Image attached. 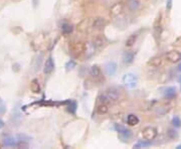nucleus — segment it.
<instances>
[{
    "mask_svg": "<svg viewBox=\"0 0 181 149\" xmlns=\"http://www.w3.org/2000/svg\"><path fill=\"white\" fill-rule=\"evenodd\" d=\"M105 95L107 96L108 100H109V102H111V103H117V102H119L122 99V91L117 87L108 88L105 92Z\"/></svg>",
    "mask_w": 181,
    "mask_h": 149,
    "instance_id": "nucleus-1",
    "label": "nucleus"
},
{
    "mask_svg": "<svg viewBox=\"0 0 181 149\" xmlns=\"http://www.w3.org/2000/svg\"><path fill=\"white\" fill-rule=\"evenodd\" d=\"M122 83L124 84V86L128 89H134L138 84V77L131 73L126 74L123 77Z\"/></svg>",
    "mask_w": 181,
    "mask_h": 149,
    "instance_id": "nucleus-2",
    "label": "nucleus"
},
{
    "mask_svg": "<svg viewBox=\"0 0 181 149\" xmlns=\"http://www.w3.org/2000/svg\"><path fill=\"white\" fill-rule=\"evenodd\" d=\"M157 134H158L157 129L151 126L146 127L142 131V137H143L144 140H147V141H152V140H154L157 137Z\"/></svg>",
    "mask_w": 181,
    "mask_h": 149,
    "instance_id": "nucleus-3",
    "label": "nucleus"
},
{
    "mask_svg": "<svg viewBox=\"0 0 181 149\" xmlns=\"http://www.w3.org/2000/svg\"><path fill=\"white\" fill-rule=\"evenodd\" d=\"M124 10V3L123 2H117L115 3L110 9V16L111 17H117Z\"/></svg>",
    "mask_w": 181,
    "mask_h": 149,
    "instance_id": "nucleus-4",
    "label": "nucleus"
},
{
    "mask_svg": "<svg viewBox=\"0 0 181 149\" xmlns=\"http://www.w3.org/2000/svg\"><path fill=\"white\" fill-rule=\"evenodd\" d=\"M71 50L76 54H81L86 52V44H83L81 41H77V42H72L70 45Z\"/></svg>",
    "mask_w": 181,
    "mask_h": 149,
    "instance_id": "nucleus-5",
    "label": "nucleus"
},
{
    "mask_svg": "<svg viewBox=\"0 0 181 149\" xmlns=\"http://www.w3.org/2000/svg\"><path fill=\"white\" fill-rule=\"evenodd\" d=\"M104 70H105L106 74L108 76L113 77V76L116 75V73H117L118 66H117V63H116L115 62H109V63H107L106 65L104 66Z\"/></svg>",
    "mask_w": 181,
    "mask_h": 149,
    "instance_id": "nucleus-6",
    "label": "nucleus"
},
{
    "mask_svg": "<svg viewBox=\"0 0 181 149\" xmlns=\"http://www.w3.org/2000/svg\"><path fill=\"white\" fill-rule=\"evenodd\" d=\"M166 59L172 63H176L181 59V54L178 50H170L166 54Z\"/></svg>",
    "mask_w": 181,
    "mask_h": 149,
    "instance_id": "nucleus-7",
    "label": "nucleus"
},
{
    "mask_svg": "<svg viewBox=\"0 0 181 149\" xmlns=\"http://www.w3.org/2000/svg\"><path fill=\"white\" fill-rule=\"evenodd\" d=\"M115 128H116V130L118 131V133H119V135H120V137L122 138V139H124V140H128V139H130L131 138V136H132V132L130 131V130H128V129H126L125 127H123V126H120V125H116L115 126Z\"/></svg>",
    "mask_w": 181,
    "mask_h": 149,
    "instance_id": "nucleus-8",
    "label": "nucleus"
},
{
    "mask_svg": "<svg viewBox=\"0 0 181 149\" xmlns=\"http://www.w3.org/2000/svg\"><path fill=\"white\" fill-rule=\"evenodd\" d=\"M53 70H54V62H53V58H51V57H49V58L45 61V63H44V73L46 74V75H49V74H50Z\"/></svg>",
    "mask_w": 181,
    "mask_h": 149,
    "instance_id": "nucleus-9",
    "label": "nucleus"
},
{
    "mask_svg": "<svg viewBox=\"0 0 181 149\" xmlns=\"http://www.w3.org/2000/svg\"><path fill=\"white\" fill-rule=\"evenodd\" d=\"M135 59V53L131 52V50H127L123 54V62L126 65H130Z\"/></svg>",
    "mask_w": 181,
    "mask_h": 149,
    "instance_id": "nucleus-10",
    "label": "nucleus"
},
{
    "mask_svg": "<svg viewBox=\"0 0 181 149\" xmlns=\"http://www.w3.org/2000/svg\"><path fill=\"white\" fill-rule=\"evenodd\" d=\"M163 94H164V97L166 98V99L172 100L176 97V94H177V92H176V89L174 87H167V88L164 89V92H163Z\"/></svg>",
    "mask_w": 181,
    "mask_h": 149,
    "instance_id": "nucleus-11",
    "label": "nucleus"
},
{
    "mask_svg": "<svg viewBox=\"0 0 181 149\" xmlns=\"http://www.w3.org/2000/svg\"><path fill=\"white\" fill-rule=\"evenodd\" d=\"M2 144L6 147H13L18 145V139H16L14 137H6L3 139Z\"/></svg>",
    "mask_w": 181,
    "mask_h": 149,
    "instance_id": "nucleus-12",
    "label": "nucleus"
},
{
    "mask_svg": "<svg viewBox=\"0 0 181 149\" xmlns=\"http://www.w3.org/2000/svg\"><path fill=\"white\" fill-rule=\"evenodd\" d=\"M108 24V21L104 17H97L93 21V27L95 28H103Z\"/></svg>",
    "mask_w": 181,
    "mask_h": 149,
    "instance_id": "nucleus-13",
    "label": "nucleus"
},
{
    "mask_svg": "<svg viewBox=\"0 0 181 149\" xmlns=\"http://www.w3.org/2000/svg\"><path fill=\"white\" fill-rule=\"evenodd\" d=\"M105 44H106V38L103 35L96 36V37H95V40H94V42H93V44H94V46L96 49L103 48V46L105 45Z\"/></svg>",
    "mask_w": 181,
    "mask_h": 149,
    "instance_id": "nucleus-14",
    "label": "nucleus"
},
{
    "mask_svg": "<svg viewBox=\"0 0 181 149\" xmlns=\"http://www.w3.org/2000/svg\"><path fill=\"white\" fill-rule=\"evenodd\" d=\"M126 121H127V124L130 125V126H136L139 124V118L138 116H136L135 114H129L127 118H126Z\"/></svg>",
    "mask_w": 181,
    "mask_h": 149,
    "instance_id": "nucleus-15",
    "label": "nucleus"
},
{
    "mask_svg": "<svg viewBox=\"0 0 181 149\" xmlns=\"http://www.w3.org/2000/svg\"><path fill=\"white\" fill-rule=\"evenodd\" d=\"M162 63H163V59L161 57H154L148 62V66L152 68H159L162 66Z\"/></svg>",
    "mask_w": 181,
    "mask_h": 149,
    "instance_id": "nucleus-16",
    "label": "nucleus"
},
{
    "mask_svg": "<svg viewBox=\"0 0 181 149\" xmlns=\"http://www.w3.org/2000/svg\"><path fill=\"white\" fill-rule=\"evenodd\" d=\"M138 37H139V33H138V32L133 33V35H131L130 36L127 38L126 42H125V45H126L127 48H131V46H133L136 44Z\"/></svg>",
    "mask_w": 181,
    "mask_h": 149,
    "instance_id": "nucleus-17",
    "label": "nucleus"
},
{
    "mask_svg": "<svg viewBox=\"0 0 181 149\" xmlns=\"http://www.w3.org/2000/svg\"><path fill=\"white\" fill-rule=\"evenodd\" d=\"M140 1L139 0H128L127 6L131 11H137L140 8Z\"/></svg>",
    "mask_w": 181,
    "mask_h": 149,
    "instance_id": "nucleus-18",
    "label": "nucleus"
},
{
    "mask_svg": "<svg viewBox=\"0 0 181 149\" xmlns=\"http://www.w3.org/2000/svg\"><path fill=\"white\" fill-rule=\"evenodd\" d=\"M90 75L92 76L94 79L100 78L101 75H102L101 69H100V68H99L98 66H93V67L90 69Z\"/></svg>",
    "mask_w": 181,
    "mask_h": 149,
    "instance_id": "nucleus-19",
    "label": "nucleus"
},
{
    "mask_svg": "<svg viewBox=\"0 0 181 149\" xmlns=\"http://www.w3.org/2000/svg\"><path fill=\"white\" fill-rule=\"evenodd\" d=\"M30 90H31V92L34 93V94H38L40 92L39 83H38V81L36 79L32 80L31 83H30Z\"/></svg>",
    "mask_w": 181,
    "mask_h": 149,
    "instance_id": "nucleus-20",
    "label": "nucleus"
},
{
    "mask_svg": "<svg viewBox=\"0 0 181 149\" xmlns=\"http://www.w3.org/2000/svg\"><path fill=\"white\" fill-rule=\"evenodd\" d=\"M108 112H109V107H108L107 104L101 103L100 105H98V107H97V113L99 115H105Z\"/></svg>",
    "mask_w": 181,
    "mask_h": 149,
    "instance_id": "nucleus-21",
    "label": "nucleus"
},
{
    "mask_svg": "<svg viewBox=\"0 0 181 149\" xmlns=\"http://www.w3.org/2000/svg\"><path fill=\"white\" fill-rule=\"evenodd\" d=\"M62 31L64 35H70L72 31V25L70 23H63L62 25Z\"/></svg>",
    "mask_w": 181,
    "mask_h": 149,
    "instance_id": "nucleus-22",
    "label": "nucleus"
},
{
    "mask_svg": "<svg viewBox=\"0 0 181 149\" xmlns=\"http://www.w3.org/2000/svg\"><path fill=\"white\" fill-rule=\"evenodd\" d=\"M17 139H18V141L20 142H28L31 140V137H29V136L25 135V134H19V135H17Z\"/></svg>",
    "mask_w": 181,
    "mask_h": 149,
    "instance_id": "nucleus-23",
    "label": "nucleus"
},
{
    "mask_svg": "<svg viewBox=\"0 0 181 149\" xmlns=\"http://www.w3.org/2000/svg\"><path fill=\"white\" fill-rule=\"evenodd\" d=\"M150 141H147V140H145V141H139L137 144L134 145V148H143V147H148L150 145Z\"/></svg>",
    "mask_w": 181,
    "mask_h": 149,
    "instance_id": "nucleus-24",
    "label": "nucleus"
},
{
    "mask_svg": "<svg viewBox=\"0 0 181 149\" xmlns=\"http://www.w3.org/2000/svg\"><path fill=\"white\" fill-rule=\"evenodd\" d=\"M172 124H173V126L176 127V128H180L181 127V119L178 116H175L173 119H172Z\"/></svg>",
    "mask_w": 181,
    "mask_h": 149,
    "instance_id": "nucleus-25",
    "label": "nucleus"
},
{
    "mask_svg": "<svg viewBox=\"0 0 181 149\" xmlns=\"http://www.w3.org/2000/svg\"><path fill=\"white\" fill-rule=\"evenodd\" d=\"M5 112H6V105L3 100L0 99V116L3 115Z\"/></svg>",
    "mask_w": 181,
    "mask_h": 149,
    "instance_id": "nucleus-26",
    "label": "nucleus"
},
{
    "mask_svg": "<svg viewBox=\"0 0 181 149\" xmlns=\"http://www.w3.org/2000/svg\"><path fill=\"white\" fill-rule=\"evenodd\" d=\"M75 67H76V63H75L74 61H70V62H68V63H67V66H66V68H67V71L72 70Z\"/></svg>",
    "mask_w": 181,
    "mask_h": 149,
    "instance_id": "nucleus-27",
    "label": "nucleus"
},
{
    "mask_svg": "<svg viewBox=\"0 0 181 149\" xmlns=\"http://www.w3.org/2000/svg\"><path fill=\"white\" fill-rule=\"evenodd\" d=\"M172 7V0H168L167 1V4H166V8L167 10H170Z\"/></svg>",
    "mask_w": 181,
    "mask_h": 149,
    "instance_id": "nucleus-28",
    "label": "nucleus"
},
{
    "mask_svg": "<svg viewBox=\"0 0 181 149\" xmlns=\"http://www.w3.org/2000/svg\"><path fill=\"white\" fill-rule=\"evenodd\" d=\"M4 127V122L1 120V119H0V129H2Z\"/></svg>",
    "mask_w": 181,
    "mask_h": 149,
    "instance_id": "nucleus-29",
    "label": "nucleus"
},
{
    "mask_svg": "<svg viewBox=\"0 0 181 149\" xmlns=\"http://www.w3.org/2000/svg\"><path fill=\"white\" fill-rule=\"evenodd\" d=\"M177 71L179 72V73H181V63H179L178 67H177Z\"/></svg>",
    "mask_w": 181,
    "mask_h": 149,
    "instance_id": "nucleus-30",
    "label": "nucleus"
},
{
    "mask_svg": "<svg viewBox=\"0 0 181 149\" xmlns=\"http://www.w3.org/2000/svg\"><path fill=\"white\" fill-rule=\"evenodd\" d=\"M176 148H177V149H181V144H180V145H178Z\"/></svg>",
    "mask_w": 181,
    "mask_h": 149,
    "instance_id": "nucleus-31",
    "label": "nucleus"
},
{
    "mask_svg": "<svg viewBox=\"0 0 181 149\" xmlns=\"http://www.w3.org/2000/svg\"><path fill=\"white\" fill-rule=\"evenodd\" d=\"M34 2H36V0H34Z\"/></svg>",
    "mask_w": 181,
    "mask_h": 149,
    "instance_id": "nucleus-32",
    "label": "nucleus"
}]
</instances>
